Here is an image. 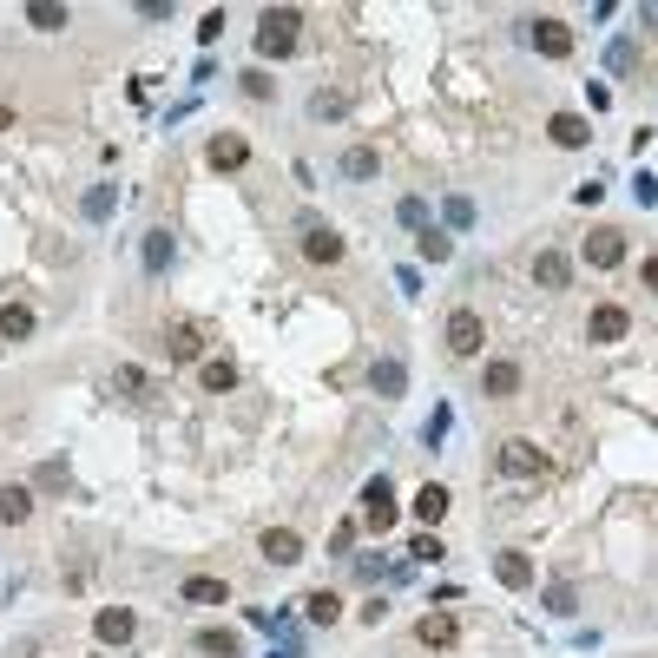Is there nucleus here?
<instances>
[{
  "label": "nucleus",
  "mask_w": 658,
  "mask_h": 658,
  "mask_svg": "<svg viewBox=\"0 0 658 658\" xmlns=\"http://www.w3.org/2000/svg\"><path fill=\"white\" fill-rule=\"evenodd\" d=\"M297 27H303L297 7H264V20H257V60H290L297 53Z\"/></svg>",
  "instance_id": "obj_1"
},
{
  "label": "nucleus",
  "mask_w": 658,
  "mask_h": 658,
  "mask_svg": "<svg viewBox=\"0 0 658 658\" xmlns=\"http://www.w3.org/2000/svg\"><path fill=\"white\" fill-rule=\"evenodd\" d=\"M441 343H448V356H461V362H474L487 349V323H481V310H448V323H441Z\"/></svg>",
  "instance_id": "obj_2"
},
{
  "label": "nucleus",
  "mask_w": 658,
  "mask_h": 658,
  "mask_svg": "<svg viewBox=\"0 0 658 658\" xmlns=\"http://www.w3.org/2000/svg\"><path fill=\"white\" fill-rule=\"evenodd\" d=\"M395 514H402V507H395V481L389 474H369V481H362V507H356V520L369 533H389L395 527Z\"/></svg>",
  "instance_id": "obj_3"
},
{
  "label": "nucleus",
  "mask_w": 658,
  "mask_h": 658,
  "mask_svg": "<svg viewBox=\"0 0 658 658\" xmlns=\"http://www.w3.org/2000/svg\"><path fill=\"white\" fill-rule=\"evenodd\" d=\"M527 47L540 60H573V27L560 14H540V20H527Z\"/></svg>",
  "instance_id": "obj_4"
},
{
  "label": "nucleus",
  "mask_w": 658,
  "mask_h": 658,
  "mask_svg": "<svg viewBox=\"0 0 658 658\" xmlns=\"http://www.w3.org/2000/svg\"><path fill=\"white\" fill-rule=\"evenodd\" d=\"M626 329H632L626 303H593V316H586V343L612 349V343H626Z\"/></svg>",
  "instance_id": "obj_5"
},
{
  "label": "nucleus",
  "mask_w": 658,
  "mask_h": 658,
  "mask_svg": "<svg viewBox=\"0 0 658 658\" xmlns=\"http://www.w3.org/2000/svg\"><path fill=\"white\" fill-rule=\"evenodd\" d=\"M297 231H303V257H310V264H343V257H349V244L329 231V224H316L310 211L297 218Z\"/></svg>",
  "instance_id": "obj_6"
},
{
  "label": "nucleus",
  "mask_w": 658,
  "mask_h": 658,
  "mask_svg": "<svg viewBox=\"0 0 658 658\" xmlns=\"http://www.w3.org/2000/svg\"><path fill=\"white\" fill-rule=\"evenodd\" d=\"M520 382H527V369H520L514 356H487V362H481V395H487V402L520 395Z\"/></svg>",
  "instance_id": "obj_7"
},
{
  "label": "nucleus",
  "mask_w": 658,
  "mask_h": 658,
  "mask_svg": "<svg viewBox=\"0 0 658 658\" xmlns=\"http://www.w3.org/2000/svg\"><path fill=\"white\" fill-rule=\"evenodd\" d=\"M501 474H514V481H533V474H547V455H540V448H533L527 435H514V441H501Z\"/></svg>",
  "instance_id": "obj_8"
},
{
  "label": "nucleus",
  "mask_w": 658,
  "mask_h": 658,
  "mask_svg": "<svg viewBox=\"0 0 658 658\" xmlns=\"http://www.w3.org/2000/svg\"><path fill=\"white\" fill-rule=\"evenodd\" d=\"M139 264H145V277H165V270L178 264V237L165 231V224H152V231L139 237Z\"/></svg>",
  "instance_id": "obj_9"
},
{
  "label": "nucleus",
  "mask_w": 658,
  "mask_h": 658,
  "mask_svg": "<svg viewBox=\"0 0 658 658\" xmlns=\"http://www.w3.org/2000/svg\"><path fill=\"white\" fill-rule=\"evenodd\" d=\"M580 257H586L593 270H619V264H626V231H612V224H599V231H593V237L580 244Z\"/></svg>",
  "instance_id": "obj_10"
},
{
  "label": "nucleus",
  "mask_w": 658,
  "mask_h": 658,
  "mask_svg": "<svg viewBox=\"0 0 658 658\" xmlns=\"http://www.w3.org/2000/svg\"><path fill=\"white\" fill-rule=\"evenodd\" d=\"M204 165H211V172H244V165H251V139H244V132H218V139L204 145Z\"/></svg>",
  "instance_id": "obj_11"
},
{
  "label": "nucleus",
  "mask_w": 658,
  "mask_h": 658,
  "mask_svg": "<svg viewBox=\"0 0 658 658\" xmlns=\"http://www.w3.org/2000/svg\"><path fill=\"white\" fill-rule=\"evenodd\" d=\"M547 139L560 145V152H586V145H593V119H580V112H553Z\"/></svg>",
  "instance_id": "obj_12"
},
{
  "label": "nucleus",
  "mask_w": 658,
  "mask_h": 658,
  "mask_svg": "<svg viewBox=\"0 0 658 658\" xmlns=\"http://www.w3.org/2000/svg\"><path fill=\"white\" fill-rule=\"evenodd\" d=\"M415 639H422L428 652H448V645L461 639V619L455 612H422V619H415Z\"/></svg>",
  "instance_id": "obj_13"
},
{
  "label": "nucleus",
  "mask_w": 658,
  "mask_h": 658,
  "mask_svg": "<svg viewBox=\"0 0 658 658\" xmlns=\"http://www.w3.org/2000/svg\"><path fill=\"white\" fill-rule=\"evenodd\" d=\"M257 553H264L270 566H297L303 560V533L297 527H270L264 540H257Z\"/></svg>",
  "instance_id": "obj_14"
},
{
  "label": "nucleus",
  "mask_w": 658,
  "mask_h": 658,
  "mask_svg": "<svg viewBox=\"0 0 658 658\" xmlns=\"http://www.w3.org/2000/svg\"><path fill=\"white\" fill-rule=\"evenodd\" d=\"M93 632H99V645H132V632H139V612L132 606H106L93 619Z\"/></svg>",
  "instance_id": "obj_15"
},
{
  "label": "nucleus",
  "mask_w": 658,
  "mask_h": 658,
  "mask_svg": "<svg viewBox=\"0 0 658 658\" xmlns=\"http://www.w3.org/2000/svg\"><path fill=\"white\" fill-rule=\"evenodd\" d=\"M369 389H376L382 402H395V395L408 389V362L402 356H376V362H369Z\"/></svg>",
  "instance_id": "obj_16"
},
{
  "label": "nucleus",
  "mask_w": 658,
  "mask_h": 658,
  "mask_svg": "<svg viewBox=\"0 0 658 658\" xmlns=\"http://www.w3.org/2000/svg\"><path fill=\"white\" fill-rule=\"evenodd\" d=\"M158 349H165L172 362H198L204 356V329L198 323H165V343Z\"/></svg>",
  "instance_id": "obj_17"
},
{
  "label": "nucleus",
  "mask_w": 658,
  "mask_h": 658,
  "mask_svg": "<svg viewBox=\"0 0 658 658\" xmlns=\"http://www.w3.org/2000/svg\"><path fill=\"white\" fill-rule=\"evenodd\" d=\"M112 389L132 395V402H158V395H165V389H158V376H145L139 362H119V369H112Z\"/></svg>",
  "instance_id": "obj_18"
},
{
  "label": "nucleus",
  "mask_w": 658,
  "mask_h": 658,
  "mask_svg": "<svg viewBox=\"0 0 658 658\" xmlns=\"http://www.w3.org/2000/svg\"><path fill=\"white\" fill-rule=\"evenodd\" d=\"M336 172H343L349 185H369V178L382 172V152H376V145H349V152L336 158Z\"/></svg>",
  "instance_id": "obj_19"
},
{
  "label": "nucleus",
  "mask_w": 658,
  "mask_h": 658,
  "mask_svg": "<svg viewBox=\"0 0 658 658\" xmlns=\"http://www.w3.org/2000/svg\"><path fill=\"white\" fill-rule=\"evenodd\" d=\"M178 599H185V606H231V586L211 580V573H191V580L178 586Z\"/></svg>",
  "instance_id": "obj_20"
},
{
  "label": "nucleus",
  "mask_w": 658,
  "mask_h": 658,
  "mask_svg": "<svg viewBox=\"0 0 658 658\" xmlns=\"http://www.w3.org/2000/svg\"><path fill=\"white\" fill-rule=\"evenodd\" d=\"M533 283H540V290H566V283H573V257H566V251H540V257H533Z\"/></svg>",
  "instance_id": "obj_21"
},
{
  "label": "nucleus",
  "mask_w": 658,
  "mask_h": 658,
  "mask_svg": "<svg viewBox=\"0 0 658 658\" xmlns=\"http://www.w3.org/2000/svg\"><path fill=\"white\" fill-rule=\"evenodd\" d=\"M494 580H501L507 593H527V586H533V560H527V553H494Z\"/></svg>",
  "instance_id": "obj_22"
},
{
  "label": "nucleus",
  "mask_w": 658,
  "mask_h": 658,
  "mask_svg": "<svg viewBox=\"0 0 658 658\" xmlns=\"http://www.w3.org/2000/svg\"><path fill=\"white\" fill-rule=\"evenodd\" d=\"M198 382H204V395H231L237 389V362L231 356H204L198 362Z\"/></svg>",
  "instance_id": "obj_23"
},
{
  "label": "nucleus",
  "mask_w": 658,
  "mask_h": 658,
  "mask_svg": "<svg viewBox=\"0 0 658 658\" xmlns=\"http://www.w3.org/2000/svg\"><path fill=\"white\" fill-rule=\"evenodd\" d=\"M0 520H7V527L33 520V487L27 481H7V487H0Z\"/></svg>",
  "instance_id": "obj_24"
},
{
  "label": "nucleus",
  "mask_w": 658,
  "mask_h": 658,
  "mask_svg": "<svg viewBox=\"0 0 658 658\" xmlns=\"http://www.w3.org/2000/svg\"><path fill=\"white\" fill-rule=\"evenodd\" d=\"M33 323H40V316H33L27 303H0V343H27Z\"/></svg>",
  "instance_id": "obj_25"
},
{
  "label": "nucleus",
  "mask_w": 658,
  "mask_h": 658,
  "mask_svg": "<svg viewBox=\"0 0 658 658\" xmlns=\"http://www.w3.org/2000/svg\"><path fill=\"white\" fill-rule=\"evenodd\" d=\"M415 257H422V264H448V257H455V237L448 231H435V224H428V231H415Z\"/></svg>",
  "instance_id": "obj_26"
},
{
  "label": "nucleus",
  "mask_w": 658,
  "mask_h": 658,
  "mask_svg": "<svg viewBox=\"0 0 658 658\" xmlns=\"http://www.w3.org/2000/svg\"><path fill=\"white\" fill-rule=\"evenodd\" d=\"M448 501H455V494H448V487H441V481H428L422 494H415V520H422V527H435V520L448 514Z\"/></svg>",
  "instance_id": "obj_27"
},
{
  "label": "nucleus",
  "mask_w": 658,
  "mask_h": 658,
  "mask_svg": "<svg viewBox=\"0 0 658 658\" xmlns=\"http://www.w3.org/2000/svg\"><path fill=\"white\" fill-rule=\"evenodd\" d=\"M198 652H211V658H237V652H244V639H237L231 626H204V632H198Z\"/></svg>",
  "instance_id": "obj_28"
},
{
  "label": "nucleus",
  "mask_w": 658,
  "mask_h": 658,
  "mask_svg": "<svg viewBox=\"0 0 658 658\" xmlns=\"http://www.w3.org/2000/svg\"><path fill=\"white\" fill-rule=\"evenodd\" d=\"M112 204H119V185H93L86 198H79V211H86V224H106Z\"/></svg>",
  "instance_id": "obj_29"
},
{
  "label": "nucleus",
  "mask_w": 658,
  "mask_h": 658,
  "mask_svg": "<svg viewBox=\"0 0 658 658\" xmlns=\"http://www.w3.org/2000/svg\"><path fill=\"white\" fill-rule=\"evenodd\" d=\"M27 27L60 33V27H73V14H66V7H53V0H33V7H27Z\"/></svg>",
  "instance_id": "obj_30"
},
{
  "label": "nucleus",
  "mask_w": 658,
  "mask_h": 658,
  "mask_svg": "<svg viewBox=\"0 0 658 658\" xmlns=\"http://www.w3.org/2000/svg\"><path fill=\"white\" fill-rule=\"evenodd\" d=\"M303 612H310V626H336V619H343V599H336V593L323 586V593H310V599H303Z\"/></svg>",
  "instance_id": "obj_31"
},
{
  "label": "nucleus",
  "mask_w": 658,
  "mask_h": 658,
  "mask_svg": "<svg viewBox=\"0 0 658 658\" xmlns=\"http://www.w3.org/2000/svg\"><path fill=\"white\" fill-rule=\"evenodd\" d=\"M343 112H349V93H329V86H323V93H310V119H316V126L343 119Z\"/></svg>",
  "instance_id": "obj_32"
},
{
  "label": "nucleus",
  "mask_w": 658,
  "mask_h": 658,
  "mask_svg": "<svg viewBox=\"0 0 658 658\" xmlns=\"http://www.w3.org/2000/svg\"><path fill=\"white\" fill-rule=\"evenodd\" d=\"M540 606H547L553 619H573V612H580V593H573V586H547V599H540Z\"/></svg>",
  "instance_id": "obj_33"
},
{
  "label": "nucleus",
  "mask_w": 658,
  "mask_h": 658,
  "mask_svg": "<svg viewBox=\"0 0 658 658\" xmlns=\"http://www.w3.org/2000/svg\"><path fill=\"white\" fill-rule=\"evenodd\" d=\"M33 487H40V494H66V487H73V474H66V461H47V468L33 474Z\"/></svg>",
  "instance_id": "obj_34"
},
{
  "label": "nucleus",
  "mask_w": 658,
  "mask_h": 658,
  "mask_svg": "<svg viewBox=\"0 0 658 658\" xmlns=\"http://www.w3.org/2000/svg\"><path fill=\"white\" fill-rule=\"evenodd\" d=\"M395 218H402L408 231H428V198H415V191H408V198L395 204Z\"/></svg>",
  "instance_id": "obj_35"
},
{
  "label": "nucleus",
  "mask_w": 658,
  "mask_h": 658,
  "mask_svg": "<svg viewBox=\"0 0 658 658\" xmlns=\"http://www.w3.org/2000/svg\"><path fill=\"white\" fill-rule=\"evenodd\" d=\"M441 218H448V231H468V224H474V204L455 191V198H441Z\"/></svg>",
  "instance_id": "obj_36"
},
{
  "label": "nucleus",
  "mask_w": 658,
  "mask_h": 658,
  "mask_svg": "<svg viewBox=\"0 0 658 658\" xmlns=\"http://www.w3.org/2000/svg\"><path fill=\"white\" fill-rule=\"evenodd\" d=\"M448 428H455V408L441 402L435 415H428V422H422V441H428V448H441V435H448Z\"/></svg>",
  "instance_id": "obj_37"
},
{
  "label": "nucleus",
  "mask_w": 658,
  "mask_h": 658,
  "mask_svg": "<svg viewBox=\"0 0 658 658\" xmlns=\"http://www.w3.org/2000/svg\"><path fill=\"white\" fill-rule=\"evenodd\" d=\"M356 533H362V520H336V527H329V553H349Z\"/></svg>",
  "instance_id": "obj_38"
},
{
  "label": "nucleus",
  "mask_w": 658,
  "mask_h": 658,
  "mask_svg": "<svg viewBox=\"0 0 658 658\" xmlns=\"http://www.w3.org/2000/svg\"><path fill=\"white\" fill-rule=\"evenodd\" d=\"M441 553H448V547H441V540H435V533H415V540H408V560H441Z\"/></svg>",
  "instance_id": "obj_39"
},
{
  "label": "nucleus",
  "mask_w": 658,
  "mask_h": 658,
  "mask_svg": "<svg viewBox=\"0 0 658 658\" xmlns=\"http://www.w3.org/2000/svg\"><path fill=\"white\" fill-rule=\"evenodd\" d=\"M606 73H632V40H626V33L606 47Z\"/></svg>",
  "instance_id": "obj_40"
},
{
  "label": "nucleus",
  "mask_w": 658,
  "mask_h": 658,
  "mask_svg": "<svg viewBox=\"0 0 658 658\" xmlns=\"http://www.w3.org/2000/svg\"><path fill=\"white\" fill-rule=\"evenodd\" d=\"M218 33H224V7H211V14L198 20V47H218Z\"/></svg>",
  "instance_id": "obj_41"
},
{
  "label": "nucleus",
  "mask_w": 658,
  "mask_h": 658,
  "mask_svg": "<svg viewBox=\"0 0 658 658\" xmlns=\"http://www.w3.org/2000/svg\"><path fill=\"white\" fill-rule=\"evenodd\" d=\"M237 86H244L251 99H270V73H264V66H251V73H237Z\"/></svg>",
  "instance_id": "obj_42"
},
{
  "label": "nucleus",
  "mask_w": 658,
  "mask_h": 658,
  "mask_svg": "<svg viewBox=\"0 0 658 658\" xmlns=\"http://www.w3.org/2000/svg\"><path fill=\"white\" fill-rule=\"evenodd\" d=\"M632 198H639V211H652V204H658V178L639 172V178H632Z\"/></svg>",
  "instance_id": "obj_43"
},
{
  "label": "nucleus",
  "mask_w": 658,
  "mask_h": 658,
  "mask_svg": "<svg viewBox=\"0 0 658 658\" xmlns=\"http://www.w3.org/2000/svg\"><path fill=\"white\" fill-rule=\"evenodd\" d=\"M586 106L606 112V106H612V86H593V79H586Z\"/></svg>",
  "instance_id": "obj_44"
},
{
  "label": "nucleus",
  "mask_w": 658,
  "mask_h": 658,
  "mask_svg": "<svg viewBox=\"0 0 658 658\" xmlns=\"http://www.w3.org/2000/svg\"><path fill=\"white\" fill-rule=\"evenodd\" d=\"M639 277H645V290H658V257H645V264H639Z\"/></svg>",
  "instance_id": "obj_45"
},
{
  "label": "nucleus",
  "mask_w": 658,
  "mask_h": 658,
  "mask_svg": "<svg viewBox=\"0 0 658 658\" xmlns=\"http://www.w3.org/2000/svg\"><path fill=\"white\" fill-rule=\"evenodd\" d=\"M270 658H303V652H297V645H290V639H283V645H277V652H270Z\"/></svg>",
  "instance_id": "obj_46"
},
{
  "label": "nucleus",
  "mask_w": 658,
  "mask_h": 658,
  "mask_svg": "<svg viewBox=\"0 0 658 658\" xmlns=\"http://www.w3.org/2000/svg\"><path fill=\"white\" fill-rule=\"evenodd\" d=\"M7 126H14V106H0V132H7Z\"/></svg>",
  "instance_id": "obj_47"
}]
</instances>
